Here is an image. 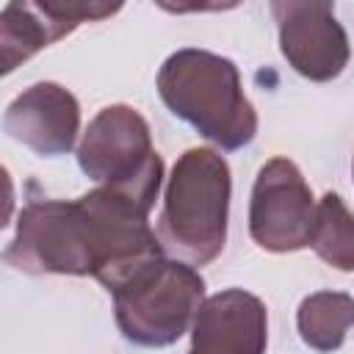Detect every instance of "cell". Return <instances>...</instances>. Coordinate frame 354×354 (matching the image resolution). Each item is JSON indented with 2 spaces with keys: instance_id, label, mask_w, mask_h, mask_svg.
Masks as SVG:
<instances>
[{
  "instance_id": "obj_1",
  "label": "cell",
  "mask_w": 354,
  "mask_h": 354,
  "mask_svg": "<svg viewBox=\"0 0 354 354\" xmlns=\"http://www.w3.org/2000/svg\"><path fill=\"white\" fill-rule=\"evenodd\" d=\"M163 105L224 152L243 149L257 136V111L243 94L238 66L210 50L183 47L158 69Z\"/></svg>"
},
{
  "instance_id": "obj_10",
  "label": "cell",
  "mask_w": 354,
  "mask_h": 354,
  "mask_svg": "<svg viewBox=\"0 0 354 354\" xmlns=\"http://www.w3.org/2000/svg\"><path fill=\"white\" fill-rule=\"evenodd\" d=\"M268 310L260 296L227 288L207 296L191 326L188 354H266Z\"/></svg>"
},
{
  "instance_id": "obj_9",
  "label": "cell",
  "mask_w": 354,
  "mask_h": 354,
  "mask_svg": "<svg viewBox=\"0 0 354 354\" xmlns=\"http://www.w3.org/2000/svg\"><path fill=\"white\" fill-rule=\"evenodd\" d=\"M3 130L41 158L66 155L80 133V102L61 83H33L8 102Z\"/></svg>"
},
{
  "instance_id": "obj_4",
  "label": "cell",
  "mask_w": 354,
  "mask_h": 354,
  "mask_svg": "<svg viewBox=\"0 0 354 354\" xmlns=\"http://www.w3.org/2000/svg\"><path fill=\"white\" fill-rule=\"evenodd\" d=\"M3 260L22 274L94 277L100 266L97 232L77 199H30L17 218Z\"/></svg>"
},
{
  "instance_id": "obj_2",
  "label": "cell",
  "mask_w": 354,
  "mask_h": 354,
  "mask_svg": "<svg viewBox=\"0 0 354 354\" xmlns=\"http://www.w3.org/2000/svg\"><path fill=\"white\" fill-rule=\"evenodd\" d=\"M230 194L227 160L210 147L185 149L171 166L158 216L163 252L194 268L213 263L227 243Z\"/></svg>"
},
{
  "instance_id": "obj_6",
  "label": "cell",
  "mask_w": 354,
  "mask_h": 354,
  "mask_svg": "<svg viewBox=\"0 0 354 354\" xmlns=\"http://www.w3.org/2000/svg\"><path fill=\"white\" fill-rule=\"evenodd\" d=\"M318 202L288 158H271L260 166L252 199H249V235L252 241L274 254L299 252L310 246Z\"/></svg>"
},
{
  "instance_id": "obj_7",
  "label": "cell",
  "mask_w": 354,
  "mask_h": 354,
  "mask_svg": "<svg viewBox=\"0 0 354 354\" xmlns=\"http://www.w3.org/2000/svg\"><path fill=\"white\" fill-rule=\"evenodd\" d=\"M271 14L279 33L282 58L307 80H335L351 55L348 36L329 3L318 0H277Z\"/></svg>"
},
{
  "instance_id": "obj_11",
  "label": "cell",
  "mask_w": 354,
  "mask_h": 354,
  "mask_svg": "<svg viewBox=\"0 0 354 354\" xmlns=\"http://www.w3.org/2000/svg\"><path fill=\"white\" fill-rule=\"evenodd\" d=\"M354 326V299L343 290H315L301 299L296 310V329L304 346L332 354L343 346Z\"/></svg>"
},
{
  "instance_id": "obj_3",
  "label": "cell",
  "mask_w": 354,
  "mask_h": 354,
  "mask_svg": "<svg viewBox=\"0 0 354 354\" xmlns=\"http://www.w3.org/2000/svg\"><path fill=\"white\" fill-rule=\"evenodd\" d=\"M113 296L116 326L124 340L144 348L177 343L205 301V279L169 254L136 271Z\"/></svg>"
},
{
  "instance_id": "obj_5",
  "label": "cell",
  "mask_w": 354,
  "mask_h": 354,
  "mask_svg": "<svg viewBox=\"0 0 354 354\" xmlns=\"http://www.w3.org/2000/svg\"><path fill=\"white\" fill-rule=\"evenodd\" d=\"M80 171L111 188H122L155 205L163 183V160L152 147L147 119L130 105L102 108L77 144Z\"/></svg>"
},
{
  "instance_id": "obj_13",
  "label": "cell",
  "mask_w": 354,
  "mask_h": 354,
  "mask_svg": "<svg viewBox=\"0 0 354 354\" xmlns=\"http://www.w3.org/2000/svg\"><path fill=\"white\" fill-rule=\"evenodd\" d=\"M351 174H354V163H351Z\"/></svg>"
},
{
  "instance_id": "obj_12",
  "label": "cell",
  "mask_w": 354,
  "mask_h": 354,
  "mask_svg": "<svg viewBox=\"0 0 354 354\" xmlns=\"http://www.w3.org/2000/svg\"><path fill=\"white\" fill-rule=\"evenodd\" d=\"M310 246L326 266L354 271V213L346 207L340 194L326 191L318 199Z\"/></svg>"
},
{
  "instance_id": "obj_8",
  "label": "cell",
  "mask_w": 354,
  "mask_h": 354,
  "mask_svg": "<svg viewBox=\"0 0 354 354\" xmlns=\"http://www.w3.org/2000/svg\"><path fill=\"white\" fill-rule=\"evenodd\" d=\"M122 6L108 3H72V0H44V3H8L0 14V69L14 72L22 61L44 50L47 44L64 39L83 22H97L116 14Z\"/></svg>"
}]
</instances>
